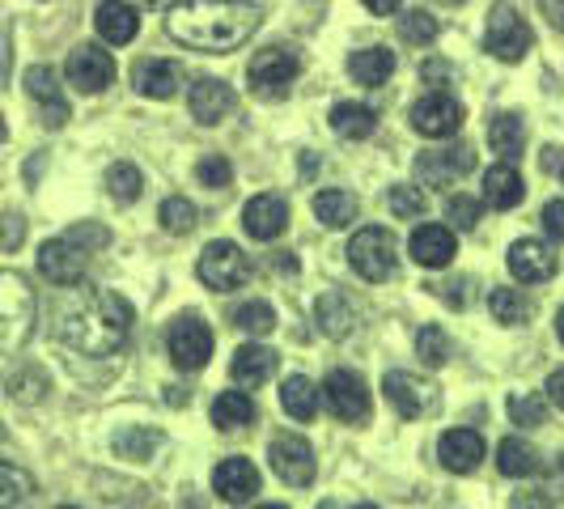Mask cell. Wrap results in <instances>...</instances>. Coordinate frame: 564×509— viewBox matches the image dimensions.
<instances>
[{
    "instance_id": "obj_1",
    "label": "cell",
    "mask_w": 564,
    "mask_h": 509,
    "mask_svg": "<svg viewBox=\"0 0 564 509\" xmlns=\"http://www.w3.org/2000/svg\"><path fill=\"white\" fill-rule=\"evenodd\" d=\"M259 26V9L251 0H174L166 13V34L174 43L226 56L242 47Z\"/></svg>"
},
{
    "instance_id": "obj_2",
    "label": "cell",
    "mask_w": 564,
    "mask_h": 509,
    "mask_svg": "<svg viewBox=\"0 0 564 509\" xmlns=\"http://www.w3.org/2000/svg\"><path fill=\"white\" fill-rule=\"evenodd\" d=\"M132 318H137L132 302H123L111 289H89L59 314V339L82 357H111L123 348Z\"/></svg>"
},
{
    "instance_id": "obj_3",
    "label": "cell",
    "mask_w": 564,
    "mask_h": 509,
    "mask_svg": "<svg viewBox=\"0 0 564 509\" xmlns=\"http://www.w3.org/2000/svg\"><path fill=\"white\" fill-rule=\"evenodd\" d=\"M34 314H39V302H34V289L22 272H0V353H22L26 339L34 336Z\"/></svg>"
},
{
    "instance_id": "obj_4",
    "label": "cell",
    "mask_w": 564,
    "mask_h": 509,
    "mask_svg": "<svg viewBox=\"0 0 564 509\" xmlns=\"http://www.w3.org/2000/svg\"><path fill=\"white\" fill-rule=\"evenodd\" d=\"M348 263H352V272L369 284L391 281V277H395V263H399L395 234L382 226H361L357 234H352V242H348Z\"/></svg>"
},
{
    "instance_id": "obj_5",
    "label": "cell",
    "mask_w": 564,
    "mask_h": 509,
    "mask_svg": "<svg viewBox=\"0 0 564 509\" xmlns=\"http://www.w3.org/2000/svg\"><path fill=\"white\" fill-rule=\"evenodd\" d=\"M196 272L213 293H234V289H242V284L251 281V259H247V251L238 242L217 238V242L204 247Z\"/></svg>"
},
{
    "instance_id": "obj_6",
    "label": "cell",
    "mask_w": 564,
    "mask_h": 509,
    "mask_svg": "<svg viewBox=\"0 0 564 509\" xmlns=\"http://www.w3.org/2000/svg\"><path fill=\"white\" fill-rule=\"evenodd\" d=\"M297 73H302V59L293 47H263V52H254L251 64H247V82L259 98H284L289 94V85L297 82Z\"/></svg>"
},
{
    "instance_id": "obj_7",
    "label": "cell",
    "mask_w": 564,
    "mask_h": 509,
    "mask_svg": "<svg viewBox=\"0 0 564 509\" xmlns=\"http://www.w3.org/2000/svg\"><path fill=\"white\" fill-rule=\"evenodd\" d=\"M166 348H170L174 369L196 373V369H204L208 357H213V332H208V323H204L199 314H178V318L170 323Z\"/></svg>"
},
{
    "instance_id": "obj_8",
    "label": "cell",
    "mask_w": 564,
    "mask_h": 509,
    "mask_svg": "<svg viewBox=\"0 0 564 509\" xmlns=\"http://www.w3.org/2000/svg\"><path fill=\"white\" fill-rule=\"evenodd\" d=\"M318 399H327V412L344 424L369 421V387L357 369H332Z\"/></svg>"
},
{
    "instance_id": "obj_9",
    "label": "cell",
    "mask_w": 564,
    "mask_h": 509,
    "mask_svg": "<svg viewBox=\"0 0 564 509\" xmlns=\"http://www.w3.org/2000/svg\"><path fill=\"white\" fill-rule=\"evenodd\" d=\"M484 47H488V56L506 59V64H518L531 52V26L518 18L513 4H492L488 30H484Z\"/></svg>"
},
{
    "instance_id": "obj_10",
    "label": "cell",
    "mask_w": 564,
    "mask_h": 509,
    "mask_svg": "<svg viewBox=\"0 0 564 509\" xmlns=\"http://www.w3.org/2000/svg\"><path fill=\"white\" fill-rule=\"evenodd\" d=\"M268 463H272V472H276L289 488H306V484H314V476H318V458H314L311 442H306V437H293V433L272 437Z\"/></svg>"
},
{
    "instance_id": "obj_11",
    "label": "cell",
    "mask_w": 564,
    "mask_h": 509,
    "mask_svg": "<svg viewBox=\"0 0 564 509\" xmlns=\"http://www.w3.org/2000/svg\"><path fill=\"white\" fill-rule=\"evenodd\" d=\"M64 77L68 85L77 89V94H102L107 85L115 82V59L111 52H102V47H94V43H82V47H73L68 52V64H64Z\"/></svg>"
},
{
    "instance_id": "obj_12",
    "label": "cell",
    "mask_w": 564,
    "mask_h": 509,
    "mask_svg": "<svg viewBox=\"0 0 564 509\" xmlns=\"http://www.w3.org/2000/svg\"><path fill=\"white\" fill-rule=\"evenodd\" d=\"M85 263H89V251L77 247L68 234L47 238V242L39 247V272H43V281H52V284H82Z\"/></svg>"
},
{
    "instance_id": "obj_13",
    "label": "cell",
    "mask_w": 564,
    "mask_h": 509,
    "mask_svg": "<svg viewBox=\"0 0 564 509\" xmlns=\"http://www.w3.org/2000/svg\"><path fill=\"white\" fill-rule=\"evenodd\" d=\"M471 170H476V153L467 144H446V149H433V153L416 158V178L424 187H454Z\"/></svg>"
},
{
    "instance_id": "obj_14",
    "label": "cell",
    "mask_w": 564,
    "mask_h": 509,
    "mask_svg": "<svg viewBox=\"0 0 564 509\" xmlns=\"http://www.w3.org/2000/svg\"><path fill=\"white\" fill-rule=\"evenodd\" d=\"M382 391H387V403L395 408L403 421H421L424 412L437 403V387L416 378V373H403V369H391L382 378Z\"/></svg>"
},
{
    "instance_id": "obj_15",
    "label": "cell",
    "mask_w": 564,
    "mask_h": 509,
    "mask_svg": "<svg viewBox=\"0 0 564 509\" xmlns=\"http://www.w3.org/2000/svg\"><path fill=\"white\" fill-rule=\"evenodd\" d=\"M412 128L421 132V137H429V141H446V137H454L458 128H463V107H458V98H451V94H429V98H421L416 107H412Z\"/></svg>"
},
{
    "instance_id": "obj_16",
    "label": "cell",
    "mask_w": 564,
    "mask_h": 509,
    "mask_svg": "<svg viewBox=\"0 0 564 509\" xmlns=\"http://www.w3.org/2000/svg\"><path fill=\"white\" fill-rule=\"evenodd\" d=\"M213 492L229 501V506H247L254 501L259 492H263V480H259V467H254L251 458H226V463H217V472H213Z\"/></svg>"
},
{
    "instance_id": "obj_17",
    "label": "cell",
    "mask_w": 564,
    "mask_h": 509,
    "mask_svg": "<svg viewBox=\"0 0 564 509\" xmlns=\"http://www.w3.org/2000/svg\"><path fill=\"white\" fill-rule=\"evenodd\" d=\"M509 272H513V281L522 284L552 281L556 277V251L547 242H539V238H518L509 247Z\"/></svg>"
},
{
    "instance_id": "obj_18",
    "label": "cell",
    "mask_w": 564,
    "mask_h": 509,
    "mask_svg": "<svg viewBox=\"0 0 564 509\" xmlns=\"http://www.w3.org/2000/svg\"><path fill=\"white\" fill-rule=\"evenodd\" d=\"M242 229L251 234L254 242H276L284 229H289V204H284L281 196H272V192L247 199V208H242Z\"/></svg>"
},
{
    "instance_id": "obj_19",
    "label": "cell",
    "mask_w": 564,
    "mask_h": 509,
    "mask_svg": "<svg viewBox=\"0 0 564 509\" xmlns=\"http://www.w3.org/2000/svg\"><path fill=\"white\" fill-rule=\"evenodd\" d=\"M26 94L39 102V111H43V128H64L68 123V102H64L56 68H47V64L26 68Z\"/></svg>"
},
{
    "instance_id": "obj_20",
    "label": "cell",
    "mask_w": 564,
    "mask_h": 509,
    "mask_svg": "<svg viewBox=\"0 0 564 509\" xmlns=\"http://www.w3.org/2000/svg\"><path fill=\"white\" fill-rule=\"evenodd\" d=\"M437 458H442V467L454 472V476H471L484 463V437L476 429H451L437 442Z\"/></svg>"
},
{
    "instance_id": "obj_21",
    "label": "cell",
    "mask_w": 564,
    "mask_h": 509,
    "mask_svg": "<svg viewBox=\"0 0 564 509\" xmlns=\"http://www.w3.org/2000/svg\"><path fill=\"white\" fill-rule=\"evenodd\" d=\"M234 102H238L234 89H229L226 82H217V77H204V82H196L192 94H187V111H192V119L204 123V128H217V123L234 111Z\"/></svg>"
},
{
    "instance_id": "obj_22",
    "label": "cell",
    "mask_w": 564,
    "mask_h": 509,
    "mask_svg": "<svg viewBox=\"0 0 564 509\" xmlns=\"http://www.w3.org/2000/svg\"><path fill=\"white\" fill-rule=\"evenodd\" d=\"M132 85L149 102H170L178 94V85H183V68L174 59H141L132 68Z\"/></svg>"
},
{
    "instance_id": "obj_23",
    "label": "cell",
    "mask_w": 564,
    "mask_h": 509,
    "mask_svg": "<svg viewBox=\"0 0 564 509\" xmlns=\"http://www.w3.org/2000/svg\"><path fill=\"white\" fill-rule=\"evenodd\" d=\"M94 26L111 47H123V43H132L141 34V13H137L132 0H102L98 13H94Z\"/></svg>"
},
{
    "instance_id": "obj_24",
    "label": "cell",
    "mask_w": 564,
    "mask_h": 509,
    "mask_svg": "<svg viewBox=\"0 0 564 509\" xmlns=\"http://www.w3.org/2000/svg\"><path fill=\"white\" fill-rule=\"evenodd\" d=\"M408 251H412V259H416L421 268H451L458 242H454L451 226H421L416 234H412Z\"/></svg>"
},
{
    "instance_id": "obj_25",
    "label": "cell",
    "mask_w": 564,
    "mask_h": 509,
    "mask_svg": "<svg viewBox=\"0 0 564 509\" xmlns=\"http://www.w3.org/2000/svg\"><path fill=\"white\" fill-rule=\"evenodd\" d=\"M314 323H318V332L327 339H344L357 327V306H352V297L339 293V289H327V293L314 302Z\"/></svg>"
},
{
    "instance_id": "obj_26",
    "label": "cell",
    "mask_w": 564,
    "mask_h": 509,
    "mask_svg": "<svg viewBox=\"0 0 564 509\" xmlns=\"http://www.w3.org/2000/svg\"><path fill=\"white\" fill-rule=\"evenodd\" d=\"M527 199V183L522 174L513 170V162H497V166L484 174V204L506 213V208H518Z\"/></svg>"
},
{
    "instance_id": "obj_27",
    "label": "cell",
    "mask_w": 564,
    "mask_h": 509,
    "mask_svg": "<svg viewBox=\"0 0 564 509\" xmlns=\"http://www.w3.org/2000/svg\"><path fill=\"white\" fill-rule=\"evenodd\" d=\"M229 369H234V382H238V387H263V382L276 373V353L254 339V344H242V348L234 353Z\"/></svg>"
},
{
    "instance_id": "obj_28",
    "label": "cell",
    "mask_w": 564,
    "mask_h": 509,
    "mask_svg": "<svg viewBox=\"0 0 564 509\" xmlns=\"http://www.w3.org/2000/svg\"><path fill=\"white\" fill-rule=\"evenodd\" d=\"M488 144H492V153H497L501 162H518V158L527 153V123L513 111L492 115V123H488Z\"/></svg>"
},
{
    "instance_id": "obj_29",
    "label": "cell",
    "mask_w": 564,
    "mask_h": 509,
    "mask_svg": "<svg viewBox=\"0 0 564 509\" xmlns=\"http://www.w3.org/2000/svg\"><path fill=\"white\" fill-rule=\"evenodd\" d=\"M348 73H352V82L357 85L378 89V85L391 82V73H395V52H391V47H366V52H352V56H348Z\"/></svg>"
},
{
    "instance_id": "obj_30",
    "label": "cell",
    "mask_w": 564,
    "mask_h": 509,
    "mask_svg": "<svg viewBox=\"0 0 564 509\" xmlns=\"http://www.w3.org/2000/svg\"><path fill=\"white\" fill-rule=\"evenodd\" d=\"M357 208H361L357 196L344 192V187H327V192L314 196V217H318L323 229H348L357 221Z\"/></svg>"
},
{
    "instance_id": "obj_31",
    "label": "cell",
    "mask_w": 564,
    "mask_h": 509,
    "mask_svg": "<svg viewBox=\"0 0 564 509\" xmlns=\"http://www.w3.org/2000/svg\"><path fill=\"white\" fill-rule=\"evenodd\" d=\"M111 446L128 463H149L158 454V446H162V429H153V424H128L123 433H115Z\"/></svg>"
},
{
    "instance_id": "obj_32",
    "label": "cell",
    "mask_w": 564,
    "mask_h": 509,
    "mask_svg": "<svg viewBox=\"0 0 564 509\" xmlns=\"http://www.w3.org/2000/svg\"><path fill=\"white\" fill-rule=\"evenodd\" d=\"M332 128L344 141H366L378 128V111L373 107H361V102H336L332 107Z\"/></svg>"
},
{
    "instance_id": "obj_33",
    "label": "cell",
    "mask_w": 564,
    "mask_h": 509,
    "mask_svg": "<svg viewBox=\"0 0 564 509\" xmlns=\"http://www.w3.org/2000/svg\"><path fill=\"white\" fill-rule=\"evenodd\" d=\"M281 408L293 421H314L318 416V387L306 373H293L281 382Z\"/></svg>"
},
{
    "instance_id": "obj_34",
    "label": "cell",
    "mask_w": 564,
    "mask_h": 509,
    "mask_svg": "<svg viewBox=\"0 0 564 509\" xmlns=\"http://www.w3.org/2000/svg\"><path fill=\"white\" fill-rule=\"evenodd\" d=\"M208 416H213L217 429H226V433L247 429L254 421V399L247 391H221V396L213 399V412Z\"/></svg>"
},
{
    "instance_id": "obj_35",
    "label": "cell",
    "mask_w": 564,
    "mask_h": 509,
    "mask_svg": "<svg viewBox=\"0 0 564 509\" xmlns=\"http://www.w3.org/2000/svg\"><path fill=\"white\" fill-rule=\"evenodd\" d=\"M488 311H492V318H497L501 327H522V323L531 318V297H527L522 289L497 284V289L488 293Z\"/></svg>"
},
{
    "instance_id": "obj_36",
    "label": "cell",
    "mask_w": 564,
    "mask_h": 509,
    "mask_svg": "<svg viewBox=\"0 0 564 509\" xmlns=\"http://www.w3.org/2000/svg\"><path fill=\"white\" fill-rule=\"evenodd\" d=\"M9 399L13 403H26V408H34V403H43L47 399V391H52V382H47V373L39 366H22L9 373Z\"/></svg>"
},
{
    "instance_id": "obj_37",
    "label": "cell",
    "mask_w": 564,
    "mask_h": 509,
    "mask_svg": "<svg viewBox=\"0 0 564 509\" xmlns=\"http://www.w3.org/2000/svg\"><path fill=\"white\" fill-rule=\"evenodd\" d=\"M497 467H501V476H509V480H522V476H531L539 467V454L522 437H506L497 446Z\"/></svg>"
},
{
    "instance_id": "obj_38",
    "label": "cell",
    "mask_w": 564,
    "mask_h": 509,
    "mask_svg": "<svg viewBox=\"0 0 564 509\" xmlns=\"http://www.w3.org/2000/svg\"><path fill=\"white\" fill-rule=\"evenodd\" d=\"M416 357H421L424 366H433V369H442L446 361L454 357V344L451 336L437 327V323H424L421 332H416Z\"/></svg>"
},
{
    "instance_id": "obj_39",
    "label": "cell",
    "mask_w": 564,
    "mask_h": 509,
    "mask_svg": "<svg viewBox=\"0 0 564 509\" xmlns=\"http://www.w3.org/2000/svg\"><path fill=\"white\" fill-rule=\"evenodd\" d=\"M34 497V476L22 472L18 463L0 458V506H22Z\"/></svg>"
},
{
    "instance_id": "obj_40",
    "label": "cell",
    "mask_w": 564,
    "mask_h": 509,
    "mask_svg": "<svg viewBox=\"0 0 564 509\" xmlns=\"http://www.w3.org/2000/svg\"><path fill=\"white\" fill-rule=\"evenodd\" d=\"M107 192H111V199H119V204H132V199H141L144 192V174L132 162H111V170H107Z\"/></svg>"
},
{
    "instance_id": "obj_41",
    "label": "cell",
    "mask_w": 564,
    "mask_h": 509,
    "mask_svg": "<svg viewBox=\"0 0 564 509\" xmlns=\"http://www.w3.org/2000/svg\"><path fill=\"white\" fill-rule=\"evenodd\" d=\"M158 221L166 234H192L199 226V208L187 196H170L162 208H158Z\"/></svg>"
},
{
    "instance_id": "obj_42",
    "label": "cell",
    "mask_w": 564,
    "mask_h": 509,
    "mask_svg": "<svg viewBox=\"0 0 564 509\" xmlns=\"http://www.w3.org/2000/svg\"><path fill=\"white\" fill-rule=\"evenodd\" d=\"M234 327L247 332V336H272L276 332V311L268 302H247L234 311Z\"/></svg>"
},
{
    "instance_id": "obj_43",
    "label": "cell",
    "mask_w": 564,
    "mask_h": 509,
    "mask_svg": "<svg viewBox=\"0 0 564 509\" xmlns=\"http://www.w3.org/2000/svg\"><path fill=\"white\" fill-rule=\"evenodd\" d=\"M437 18L429 13V9H412V13H403L399 18V34H403V43H412V47H429L433 39H437Z\"/></svg>"
},
{
    "instance_id": "obj_44",
    "label": "cell",
    "mask_w": 564,
    "mask_h": 509,
    "mask_svg": "<svg viewBox=\"0 0 564 509\" xmlns=\"http://www.w3.org/2000/svg\"><path fill=\"white\" fill-rule=\"evenodd\" d=\"M387 208L395 213L399 221H416L424 208H429V199H424L421 187H412V183H395V187L387 192Z\"/></svg>"
},
{
    "instance_id": "obj_45",
    "label": "cell",
    "mask_w": 564,
    "mask_h": 509,
    "mask_svg": "<svg viewBox=\"0 0 564 509\" xmlns=\"http://www.w3.org/2000/svg\"><path fill=\"white\" fill-rule=\"evenodd\" d=\"M196 178L199 187H208V192H226L234 183V166H229L226 153H204L196 162Z\"/></svg>"
},
{
    "instance_id": "obj_46",
    "label": "cell",
    "mask_w": 564,
    "mask_h": 509,
    "mask_svg": "<svg viewBox=\"0 0 564 509\" xmlns=\"http://www.w3.org/2000/svg\"><path fill=\"white\" fill-rule=\"evenodd\" d=\"M509 421L518 429L547 424V396H509Z\"/></svg>"
},
{
    "instance_id": "obj_47",
    "label": "cell",
    "mask_w": 564,
    "mask_h": 509,
    "mask_svg": "<svg viewBox=\"0 0 564 509\" xmlns=\"http://www.w3.org/2000/svg\"><path fill=\"white\" fill-rule=\"evenodd\" d=\"M480 213L484 199L476 196H451V204H446V217H451L454 229H476L480 226Z\"/></svg>"
},
{
    "instance_id": "obj_48",
    "label": "cell",
    "mask_w": 564,
    "mask_h": 509,
    "mask_svg": "<svg viewBox=\"0 0 564 509\" xmlns=\"http://www.w3.org/2000/svg\"><path fill=\"white\" fill-rule=\"evenodd\" d=\"M68 238H73L77 247H85V251H102V247L111 242V229L98 226V221H77V226L68 229Z\"/></svg>"
},
{
    "instance_id": "obj_49",
    "label": "cell",
    "mask_w": 564,
    "mask_h": 509,
    "mask_svg": "<svg viewBox=\"0 0 564 509\" xmlns=\"http://www.w3.org/2000/svg\"><path fill=\"white\" fill-rule=\"evenodd\" d=\"M26 242V217L22 213H4L0 217V251H18Z\"/></svg>"
},
{
    "instance_id": "obj_50",
    "label": "cell",
    "mask_w": 564,
    "mask_h": 509,
    "mask_svg": "<svg viewBox=\"0 0 564 509\" xmlns=\"http://www.w3.org/2000/svg\"><path fill=\"white\" fill-rule=\"evenodd\" d=\"M543 229H547L556 242H564V199H547V204H543Z\"/></svg>"
},
{
    "instance_id": "obj_51",
    "label": "cell",
    "mask_w": 564,
    "mask_h": 509,
    "mask_svg": "<svg viewBox=\"0 0 564 509\" xmlns=\"http://www.w3.org/2000/svg\"><path fill=\"white\" fill-rule=\"evenodd\" d=\"M9 73H13V39L0 30V89L9 85Z\"/></svg>"
},
{
    "instance_id": "obj_52",
    "label": "cell",
    "mask_w": 564,
    "mask_h": 509,
    "mask_svg": "<svg viewBox=\"0 0 564 509\" xmlns=\"http://www.w3.org/2000/svg\"><path fill=\"white\" fill-rule=\"evenodd\" d=\"M543 391H547V403H556V408L564 412V369H552V378H547Z\"/></svg>"
},
{
    "instance_id": "obj_53",
    "label": "cell",
    "mask_w": 564,
    "mask_h": 509,
    "mask_svg": "<svg viewBox=\"0 0 564 509\" xmlns=\"http://www.w3.org/2000/svg\"><path fill=\"white\" fill-rule=\"evenodd\" d=\"M539 13L556 30H564V0H539Z\"/></svg>"
},
{
    "instance_id": "obj_54",
    "label": "cell",
    "mask_w": 564,
    "mask_h": 509,
    "mask_svg": "<svg viewBox=\"0 0 564 509\" xmlns=\"http://www.w3.org/2000/svg\"><path fill=\"white\" fill-rule=\"evenodd\" d=\"M539 162H543V170H547V174H564V153L556 149V144H547V149L539 153Z\"/></svg>"
},
{
    "instance_id": "obj_55",
    "label": "cell",
    "mask_w": 564,
    "mask_h": 509,
    "mask_svg": "<svg viewBox=\"0 0 564 509\" xmlns=\"http://www.w3.org/2000/svg\"><path fill=\"white\" fill-rule=\"evenodd\" d=\"M442 297H446L451 306H467V281H451V284H442Z\"/></svg>"
},
{
    "instance_id": "obj_56",
    "label": "cell",
    "mask_w": 564,
    "mask_h": 509,
    "mask_svg": "<svg viewBox=\"0 0 564 509\" xmlns=\"http://www.w3.org/2000/svg\"><path fill=\"white\" fill-rule=\"evenodd\" d=\"M361 4H366L373 18H391V13H395L403 0H361Z\"/></svg>"
},
{
    "instance_id": "obj_57",
    "label": "cell",
    "mask_w": 564,
    "mask_h": 509,
    "mask_svg": "<svg viewBox=\"0 0 564 509\" xmlns=\"http://www.w3.org/2000/svg\"><path fill=\"white\" fill-rule=\"evenodd\" d=\"M421 77L424 82H442V77H446V64H437V59H433V64H424Z\"/></svg>"
},
{
    "instance_id": "obj_58",
    "label": "cell",
    "mask_w": 564,
    "mask_h": 509,
    "mask_svg": "<svg viewBox=\"0 0 564 509\" xmlns=\"http://www.w3.org/2000/svg\"><path fill=\"white\" fill-rule=\"evenodd\" d=\"M556 336H561V339H564V311H561V314H556Z\"/></svg>"
},
{
    "instance_id": "obj_59",
    "label": "cell",
    "mask_w": 564,
    "mask_h": 509,
    "mask_svg": "<svg viewBox=\"0 0 564 509\" xmlns=\"http://www.w3.org/2000/svg\"><path fill=\"white\" fill-rule=\"evenodd\" d=\"M141 4H174V0H141Z\"/></svg>"
},
{
    "instance_id": "obj_60",
    "label": "cell",
    "mask_w": 564,
    "mask_h": 509,
    "mask_svg": "<svg viewBox=\"0 0 564 509\" xmlns=\"http://www.w3.org/2000/svg\"><path fill=\"white\" fill-rule=\"evenodd\" d=\"M437 4H463V0H437Z\"/></svg>"
},
{
    "instance_id": "obj_61",
    "label": "cell",
    "mask_w": 564,
    "mask_h": 509,
    "mask_svg": "<svg viewBox=\"0 0 564 509\" xmlns=\"http://www.w3.org/2000/svg\"><path fill=\"white\" fill-rule=\"evenodd\" d=\"M0 141H4V119H0Z\"/></svg>"
}]
</instances>
